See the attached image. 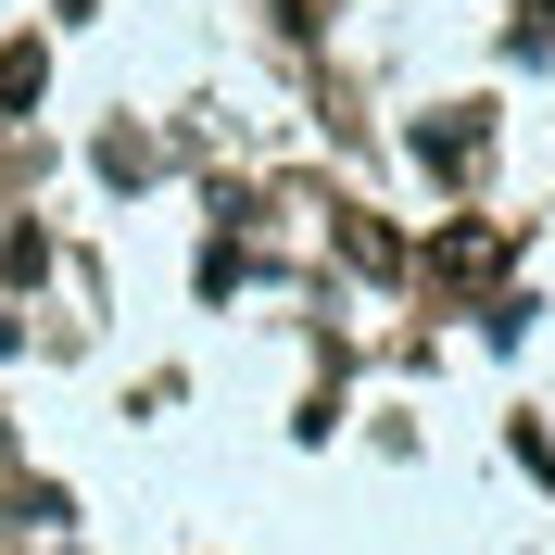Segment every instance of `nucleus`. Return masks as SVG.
<instances>
[{"label":"nucleus","mask_w":555,"mask_h":555,"mask_svg":"<svg viewBox=\"0 0 555 555\" xmlns=\"http://www.w3.org/2000/svg\"><path fill=\"white\" fill-rule=\"evenodd\" d=\"M429 266H442V278H492V266H505V241H492V228H454Z\"/></svg>","instance_id":"obj_1"}]
</instances>
